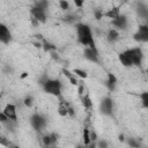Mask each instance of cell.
I'll return each mask as SVG.
<instances>
[{
    "label": "cell",
    "instance_id": "30bf717a",
    "mask_svg": "<svg viewBox=\"0 0 148 148\" xmlns=\"http://www.w3.org/2000/svg\"><path fill=\"white\" fill-rule=\"evenodd\" d=\"M12 40V32L9 30V28L3 24V23H0V43L1 44H9Z\"/></svg>",
    "mask_w": 148,
    "mask_h": 148
},
{
    "label": "cell",
    "instance_id": "d4e9b609",
    "mask_svg": "<svg viewBox=\"0 0 148 148\" xmlns=\"http://www.w3.org/2000/svg\"><path fill=\"white\" fill-rule=\"evenodd\" d=\"M73 74H74V75H77L79 77H82V79H86V77L88 76L87 72L83 71V69H80V68H75V69L73 71Z\"/></svg>",
    "mask_w": 148,
    "mask_h": 148
},
{
    "label": "cell",
    "instance_id": "277c9868",
    "mask_svg": "<svg viewBox=\"0 0 148 148\" xmlns=\"http://www.w3.org/2000/svg\"><path fill=\"white\" fill-rule=\"evenodd\" d=\"M30 125L37 132H42L46 126V119L40 113H34L30 117Z\"/></svg>",
    "mask_w": 148,
    "mask_h": 148
},
{
    "label": "cell",
    "instance_id": "9a60e30c",
    "mask_svg": "<svg viewBox=\"0 0 148 148\" xmlns=\"http://www.w3.org/2000/svg\"><path fill=\"white\" fill-rule=\"evenodd\" d=\"M118 38H119V32H118V30H117V29H110L109 32H108V35H106L108 42H109V43H114V42L118 40Z\"/></svg>",
    "mask_w": 148,
    "mask_h": 148
},
{
    "label": "cell",
    "instance_id": "d6a6232c",
    "mask_svg": "<svg viewBox=\"0 0 148 148\" xmlns=\"http://www.w3.org/2000/svg\"><path fill=\"white\" fill-rule=\"evenodd\" d=\"M97 146H98V147H102V148H106L109 145H108L106 141H104V140H99V141L97 142Z\"/></svg>",
    "mask_w": 148,
    "mask_h": 148
},
{
    "label": "cell",
    "instance_id": "7a4b0ae2",
    "mask_svg": "<svg viewBox=\"0 0 148 148\" xmlns=\"http://www.w3.org/2000/svg\"><path fill=\"white\" fill-rule=\"evenodd\" d=\"M44 92H46L47 95L51 96H56V97H60L61 96V89H62V83L60 80L58 79H50L47 77L42 84Z\"/></svg>",
    "mask_w": 148,
    "mask_h": 148
},
{
    "label": "cell",
    "instance_id": "4dcf8cb0",
    "mask_svg": "<svg viewBox=\"0 0 148 148\" xmlns=\"http://www.w3.org/2000/svg\"><path fill=\"white\" fill-rule=\"evenodd\" d=\"M94 14H95V17L97 18V20H101L102 17H103V10L102 9H95V12H94Z\"/></svg>",
    "mask_w": 148,
    "mask_h": 148
},
{
    "label": "cell",
    "instance_id": "83f0119b",
    "mask_svg": "<svg viewBox=\"0 0 148 148\" xmlns=\"http://www.w3.org/2000/svg\"><path fill=\"white\" fill-rule=\"evenodd\" d=\"M59 6H60V8H61L62 10H67V9L69 8V3H68L67 0H60V1H59Z\"/></svg>",
    "mask_w": 148,
    "mask_h": 148
},
{
    "label": "cell",
    "instance_id": "8d00e7d4",
    "mask_svg": "<svg viewBox=\"0 0 148 148\" xmlns=\"http://www.w3.org/2000/svg\"><path fill=\"white\" fill-rule=\"evenodd\" d=\"M1 96H2V92H1V91H0V98H1Z\"/></svg>",
    "mask_w": 148,
    "mask_h": 148
},
{
    "label": "cell",
    "instance_id": "1f68e13d",
    "mask_svg": "<svg viewBox=\"0 0 148 148\" xmlns=\"http://www.w3.org/2000/svg\"><path fill=\"white\" fill-rule=\"evenodd\" d=\"M8 120H9V119L6 117V114H5V113L2 112V110H1V111H0V123H1V124H6Z\"/></svg>",
    "mask_w": 148,
    "mask_h": 148
},
{
    "label": "cell",
    "instance_id": "ac0fdd59",
    "mask_svg": "<svg viewBox=\"0 0 148 148\" xmlns=\"http://www.w3.org/2000/svg\"><path fill=\"white\" fill-rule=\"evenodd\" d=\"M81 102L83 104V106L86 109H90L92 106V102L90 99V96L89 94H84V95H81Z\"/></svg>",
    "mask_w": 148,
    "mask_h": 148
},
{
    "label": "cell",
    "instance_id": "603a6c76",
    "mask_svg": "<svg viewBox=\"0 0 148 148\" xmlns=\"http://www.w3.org/2000/svg\"><path fill=\"white\" fill-rule=\"evenodd\" d=\"M43 49H44L45 51H47V52L56 51V46H54L53 44L49 43V42H47V40H45V39H43Z\"/></svg>",
    "mask_w": 148,
    "mask_h": 148
},
{
    "label": "cell",
    "instance_id": "cb8c5ba5",
    "mask_svg": "<svg viewBox=\"0 0 148 148\" xmlns=\"http://www.w3.org/2000/svg\"><path fill=\"white\" fill-rule=\"evenodd\" d=\"M62 73L68 77V80L71 81V83L72 84H77V81H76V79L74 77V74H72L71 72H68L67 69H62Z\"/></svg>",
    "mask_w": 148,
    "mask_h": 148
},
{
    "label": "cell",
    "instance_id": "3957f363",
    "mask_svg": "<svg viewBox=\"0 0 148 148\" xmlns=\"http://www.w3.org/2000/svg\"><path fill=\"white\" fill-rule=\"evenodd\" d=\"M125 54L130 58L131 62L133 66H136V67H140L141 64H142V59H143V52L141 50V47L136 46V47H131V49H127L124 51Z\"/></svg>",
    "mask_w": 148,
    "mask_h": 148
},
{
    "label": "cell",
    "instance_id": "8992f818",
    "mask_svg": "<svg viewBox=\"0 0 148 148\" xmlns=\"http://www.w3.org/2000/svg\"><path fill=\"white\" fill-rule=\"evenodd\" d=\"M134 39L140 43H147L148 42V25L147 24H141L139 25L136 32L133 35Z\"/></svg>",
    "mask_w": 148,
    "mask_h": 148
},
{
    "label": "cell",
    "instance_id": "5bb4252c",
    "mask_svg": "<svg viewBox=\"0 0 148 148\" xmlns=\"http://www.w3.org/2000/svg\"><path fill=\"white\" fill-rule=\"evenodd\" d=\"M119 15H120V8H119V7H113V8L109 9L106 13L103 14V16H105V17H108V18H111V20L118 17Z\"/></svg>",
    "mask_w": 148,
    "mask_h": 148
},
{
    "label": "cell",
    "instance_id": "7402d4cb",
    "mask_svg": "<svg viewBox=\"0 0 148 148\" xmlns=\"http://www.w3.org/2000/svg\"><path fill=\"white\" fill-rule=\"evenodd\" d=\"M139 97H140V99H141V103H142V105H143V108H148V92L147 91H143V92H141L140 95H139Z\"/></svg>",
    "mask_w": 148,
    "mask_h": 148
},
{
    "label": "cell",
    "instance_id": "9c48e42d",
    "mask_svg": "<svg viewBox=\"0 0 148 148\" xmlns=\"http://www.w3.org/2000/svg\"><path fill=\"white\" fill-rule=\"evenodd\" d=\"M2 112L6 114V117L9 120H12L14 123L17 121V111H16V105L15 104H10V103L6 104L5 108L2 109Z\"/></svg>",
    "mask_w": 148,
    "mask_h": 148
},
{
    "label": "cell",
    "instance_id": "8fae6325",
    "mask_svg": "<svg viewBox=\"0 0 148 148\" xmlns=\"http://www.w3.org/2000/svg\"><path fill=\"white\" fill-rule=\"evenodd\" d=\"M127 23H128V20L126 17V15H123V14H120L118 17L111 20V24L117 30H124V29H126Z\"/></svg>",
    "mask_w": 148,
    "mask_h": 148
},
{
    "label": "cell",
    "instance_id": "ba28073f",
    "mask_svg": "<svg viewBox=\"0 0 148 148\" xmlns=\"http://www.w3.org/2000/svg\"><path fill=\"white\" fill-rule=\"evenodd\" d=\"M83 56L87 60L94 62V64H99V56H98V51L97 47H84L83 50Z\"/></svg>",
    "mask_w": 148,
    "mask_h": 148
},
{
    "label": "cell",
    "instance_id": "4fadbf2b",
    "mask_svg": "<svg viewBox=\"0 0 148 148\" xmlns=\"http://www.w3.org/2000/svg\"><path fill=\"white\" fill-rule=\"evenodd\" d=\"M105 86L110 91H113L117 86V77L112 73H108V79L105 81Z\"/></svg>",
    "mask_w": 148,
    "mask_h": 148
},
{
    "label": "cell",
    "instance_id": "e575fe53",
    "mask_svg": "<svg viewBox=\"0 0 148 148\" xmlns=\"http://www.w3.org/2000/svg\"><path fill=\"white\" fill-rule=\"evenodd\" d=\"M83 89H84V88H83V86L81 84V86L79 87V94H80V95H83Z\"/></svg>",
    "mask_w": 148,
    "mask_h": 148
},
{
    "label": "cell",
    "instance_id": "2e32d148",
    "mask_svg": "<svg viewBox=\"0 0 148 148\" xmlns=\"http://www.w3.org/2000/svg\"><path fill=\"white\" fill-rule=\"evenodd\" d=\"M118 59H119L120 64H121L124 67H132V66H133L132 62H131V60H130V58L125 54V52H120V53L118 54Z\"/></svg>",
    "mask_w": 148,
    "mask_h": 148
},
{
    "label": "cell",
    "instance_id": "836d02e7",
    "mask_svg": "<svg viewBox=\"0 0 148 148\" xmlns=\"http://www.w3.org/2000/svg\"><path fill=\"white\" fill-rule=\"evenodd\" d=\"M74 1V5L77 7V8H81V7H83V0H73Z\"/></svg>",
    "mask_w": 148,
    "mask_h": 148
},
{
    "label": "cell",
    "instance_id": "e0dca14e",
    "mask_svg": "<svg viewBox=\"0 0 148 148\" xmlns=\"http://www.w3.org/2000/svg\"><path fill=\"white\" fill-rule=\"evenodd\" d=\"M56 141H57V135H56L54 133H52V134H46V135L43 136V143H44L45 146H52V145L56 143Z\"/></svg>",
    "mask_w": 148,
    "mask_h": 148
},
{
    "label": "cell",
    "instance_id": "4316f807",
    "mask_svg": "<svg viewBox=\"0 0 148 148\" xmlns=\"http://www.w3.org/2000/svg\"><path fill=\"white\" fill-rule=\"evenodd\" d=\"M64 21H65V22H68V23H74V22L76 21V16H75V14L65 15V16H64Z\"/></svg>",
    "mask_w": 148,
    "mask_h": 148
},
{
    "label": "cell",
    "instance_id": "ffe728a7",
    "mask_svg": "<svg viewBox=\"0 0 148 148\" xmlns=\"http://www.w3.org/2000/svg\"><path fill=\"white\" fill-rule=\"evenodd\" d=\"M89 143H90V130L84 127L83 128V145L89 146Z\"/></svg>",
    "mask_w": 148,
    "mask_h": 148
},
{
    "label": "cell",
    "instance_id": "f1b7e54d",
    "mask_svg": "<svg viewBox=\"0 0 148 148\" xmlns=\"http://www.w3.org/2000/svg\"><path fill=\"white\" fill-rule=\"evenodd\" d=\"M0 145L1 146H5V147H8V146H10V142L3 135H0Z\"/></svg>",
    "mask_w": 148,
    "mask_h": 148
},
{
    "label": "cell",
    "instance_id": "5b68a950",
    "mask_svg": "<svg viewBox=\"0 0 148 148\" xmlns=\"http://www.w3.org/2000/svg\"><path fill=\"white\" fill-rule=\"evenodd\" d=\"M99 111L104 116H112V113H113V99L110 96H105L101 101Z\"/></svg>",
    "mask_w": 148,
    "mask_h": 148
},
{
    "label": "cell",
    "instance_id": "44dd1931",
    "mask_svg": "<svg viewBox=\"0 0 148 148\" xmlns=\"http://www.w3.org/2000/svg\"><path fill=\"white\" fill-rule=\"evenodd\" d=\"M34 6H37V7L42 8V9H44V10H47V8H49V0H36Z\"/></svg>",
    "mask_w": 148,
    "mask_h": 148
},
{
    "label": "cell",
    "instance_id": "6da1fadb",
    "mask_svg": "<svg viewBox=\"0 0 148 148\" xmlns=\"http://www.w3.org/2000/svg\"><path fill=\"white\" fill-rule=\"evenodd\" d=\"M75 30H76V38L77 42L83 45L84 47H96V43L91 32V28L82 22H79L75 24Z\"/></svg>",
    "mask_w": 148,
    "mask_h": 148
},
{
    "label": "cell",
    "instance_id": "d590c367",
    "mask_svg": "<svg viewBox=\"0 0 148 148\" xmlns=\"http://www.w3.org/2000/svg\"><path fill=\"white\" fill-rule=\"evenodd\" d=\"M119 139H120L121 141H124V135H119Z\"/></svg>",
    "mask_w": 148,
    "mask_h": 148
},
{
    "label": "cell",
    "instance_id": "f546056e",
    "mask_svg": "<svg viewBox=\"0 0 148 148\" xmlns=\"http://www.w3.org/2000/svg\"><path fill=\"white\" fill-rule=\"evenodd\" d=\"M127 143L130 145V147H133V148H138L140 145L135 141V139H132V138H130L128 139V141H127Z\"/></svg>",
    "mask_w": 148,
    "mask_h": 148
},
{
    "label": "cell",
    "instance_id": "52a82bcc",
    "mask_svg": "<svg viewBox=\"0 0 148 148\" xmlns=\"http://www.w3.org/2000/svg\"><path fill=\"white\" fill-rule=\"evenodd\" d=\"M30 13H31V17L36 18L39 23H45V22H46V20H47L46 10H44V9H42V8L37 7V6H32V7H31Z\"/></svg>",
    "mask_w": 148,
    "mask_h": 148
},
{
    "label": "cell",
    "instance_id": "484cf974",
    "mask_svg": "<svg viewBox=\"0 0 148 148\" xmlns=\"http://www.w3.org/2000/svg\"><path fill=\"white\" fill-rule=\"evenodd\" d=\"M23 104H24L27 108H31V106L34 105V97L30 96V95L25 96L24 99H23Z\"/></svg>",
    "mask_w": 148,
    "mask_h": 148
},
{
    "label": "cell",
    "instance_id": "7c38bea8",
    "mask_svg": "<svg viewBox=\"0 0 148 148\" xmlns=\"http://www.w3.org/2000/svg\"><path fill=\"white\" fill-rule=\"evenodd\" d=\"M136 12H138L139 16H140V17H142L143 20H147V18H148V6H147L145 2L140 1V2L138 3Z\"/></svg>",
    "mask_w": 148,
    "mask_h": 148
},
{
    "label": "cell",
    "instance_id": "d6986e66",
    "mask_svg": "<svg viewBox=\"0 0 148 148\" xmlns=\"http://www.w3.org/2000/svg\"><path fill=\"white\" fill-rule=\"evenodd\" d=\"M68 104H66V102H61L59 108H58V113L61 116V117H65L68 114Z\"/></svg>",
    "mask_w": 148,
    "mask_h": 148
}]
</instances>
